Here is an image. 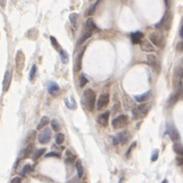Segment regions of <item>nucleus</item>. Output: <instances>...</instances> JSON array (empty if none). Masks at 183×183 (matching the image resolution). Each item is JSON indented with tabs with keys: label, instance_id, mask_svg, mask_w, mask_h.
Segmentation results:
<instances>
[{
	"label": "nucleus",
	"instance_id": "f257e3e1",
	"mask_svg": "<svg viewBox=\"0 0 183 183\" xmlns=\"http://www.w3.org/2000/svg\"><path fill=\"white\" fill-rule=\"evenodd\" d=\"M183 68L182 67H177L174 72V87H175V93L179 97H183Z\"/></svg>",
	"mask_w": 183,
	"mask_h": 183
},
{
	"label": "nucleus",
	"instance_id": "f03ea898",
	"mask_svg": "<svg viewBox=\"0 0 183 183\" xmlns=\"http://www.w3.org/2000/svg\"><path fill=\"white\" fill-rule=\"evenodd\" d=\"M82 102L87 106L89 110L93 111L95 108V103H96V94L95 92L91 89H87L83 92V96H82Z\"/></svg>",
	"mask_w": 183,
	"mask_h": 183
},
{
	"label": "nucleus",
	"instance_id": "7ed1b4c3",
	"mask_svg": "<svg viewBox=\"0 0 183 183\" xmlns=\"http://www.w3.org/2000/svg\"><path fill=\"white\" fill-rule=\"evenodd\" d=\"M150 109V105L147 103L141 104V105L137 106L133 109V118L134 119H139V118L144 117L146 114L148 113Z\"/></svg>",
	"mask_w": 183,
	"mask_h": 183
},
{
	"label": "nucleus",
	"instance_id": "20e7f679",
	"mask_svg": "<svg viewBox=\"0 0 183 183\" xmlns=\"http://www.w3.org/2000/svg\"><path fill=\"white\" fill-rule=\"evenodd\" d=\"M128 124H129V116L124 114L119 115L112 120V127L114 129H122L126 127Z\"/></svg>",
	"mask_w": 183,
	"mask_h": 183
},
{
	"label": "nucleus",
	"instance_id": "39448f33",
	"mask_svg": "<svg viewBox=\"0 0 183 183\" xmlns=\"http://www.w3.org/2000/svg\"><path fill=\"white\" fill-rule=\"evenodd\" d=\"M52 139V131L48 128H45L44 130L40 132L39 135H38V141L39 143L41 144H46L48 143L49 141Z\"/></svg>",
	"mask_w": 183,
	"mask_h": 183
},
{
	"label": "nucleus",
	"instance_id": "423d86ee",
	"mask_svg": "<svg viewBox=\"0 0 183 183\" xmlns=\"http://www.w3.org/2000/svg\"><path fill=\"white\" fill-rule=\"evenodd\" d=\"M167 134L170 136L172 141L176 142L180 139V135H179V132L177 131V129L175 128V126L172 124H167Z\"/></svg>",
	"mask_w": 183,
	"mask_h": 183
},
{
	"label": "nucleus",
	"instance_id": "0eeeda50",
	"mask_svg": "<svg viewBox=\"0 0 183 183\" xmlns=\"http://www.w3.org/2000/svg\"><path fill=\"white\" fill-rule=\"evenodd\" d=\"M109 101H110V96L109 94H103L100 96V98L98 99L97 101V108L98 110H103L104 108H106L109 104Z\"/></svg>",
	"mask_w": 183,
	"mask_h": 183
},
{
	"label": "nucleus",
	"instance_id": "6e6552de",
	"mask_svg": "<svg viewBox=\"0 0 183 183\" xmlns=\"http://www.w3.org/2000/svg\"><path fill=\"white\" fill-rule=\"evenodd\" d=\"M25 66V55H24L23 51H18L16 55V70L22 71Z\"/></svg>",
	"mask_w": 183,
	"mask_h": 183
},
{
	"label": "nucleus",
	"instance_id": "1a4fd4ad",
	"mask_svg": "<svg viewBox=\"0 0 183 183\" xmlns=\"http://www.w3.org/2000/svg\"><path fill=\"white\" fill-rule=\"evenodd\" d=\"M128 138H129V132L124 131L120 132L119 134H117L116 136L113 137V144L117 145V144H124L127 142Z\"/></svg>",
	"mask_w": 183,
	"mask_h": 183
},
{
	"label": "nucleus",
	"instance_id": "9d476101",
	"mask_svg": "<svg viewBox=\"0 0 183 183\" xmlns=\"http://www.w3.org/2000/svg\"><path fill=\"white\" fill-rule=\"evenodd\" d=\"M149 40L156 46H163L164 44V38L158 33H151L149 35Z\"/></svg>",
	"mask_w": 183,
	"mask_h": 183
},
{
	"label": "nucleus",
	"instance_id": "9b49d317",
	"mask_svg": "<svg viewBox=\"0 0 183 183\" xmlns=\"http://www.w3.org/2000/svg\"><path fill=\"white\" fill-rule=\"evenodd\" d=\"M147 63L148 65L150 66L151 68L155 71H158L160 70V63L157 61L156 57L154 55H148L147 56Z\"/></svg>",
	"mask_w": 183,
	"mask_h": 183
},
{
	"label": "nucleus",
	"instance_id": "f8f14e48",
	"mask_svg": "<svg viewBox=\"0 0 183 183\" xmlns=\"http://www.w3.org/2000/svg\"><path fill=\"white\" fill-rule=\"evenodd\" d=\"M109 115H110L109 111H105V112L101 113V114L97 117V122L101 124V126H103V127H106L108 124V122H109Z\"/></svg>",
	"mask_w": 183,
	"mask_h": 183
},
{
	"label": "nucleus",
	"instance_id": "ddd939ff",
	"mask_svg": "<svg viewBox=\"0 0 183 183\" xmlns=\"http://www.w3.org/2000/svg\"><path fill=\"white\" fill-rule=\"evenodd\" d=\"M12 73H10V70H6L4 73V76H3V82H2V85H3V91L6 92L8 89L10 85V82H12Z\"/></svg>",
	"mask_w": 183,
	"mask_h": 183
},
{
	"label": "nucleus",
	"instance_id": "4468645a",
	"mask_svg": "<svg viewBox=\"0 0 183 183\" xmlns=\"http://www.w3.org/2000/svg\"><path fill=\"white\" fill-rule=\"evenodd\" d=\"M142 38H143V33L139 32V31L131 34V40L134 44H140L142 42Z\"/></svg>",
	"mask_w": 183,
	"mask_h": 183
},
{
	"label": "nucleus",
	"instance_id": "2eb2a0df",
	"mask_svg": "<svg viewBox=\"0 0 183 183\" xmlns=\"http://www.w3.org/2000/svg\"><path fill=\"white\" fill-rule=\"evenodd\" d=\"M59 89H60V87L57 82L49 81L48 83H47V91H48L49 94L53 95V96H55V95L59 92Z\"/></svg>",
	"mask_w": 183,
	"mask_h": 183
},
{
	"label": "nucleus",
	"instance_id": "dca6fc26",
	"mask_svg": "<svg viewBox=\"0 0 183 183\" xmlns=\"http://www.w3.org/2000/svg\"><path fill=\"white\" fill-rule=\"evenodd\" d=\"M140 48L145 53H153L154 52V47L152 44L148 42L147 40H142V42L140 43Z\"/></svg>",
	"mask_w": 183,
	"mask_h": 183
},
{
	"label": "nucleus",
	"instance_id": "f3484780",
	"mask_svg": "<svg viewBox=\"0 0 183 183\" xmlns=\"http://www.w3.org/2000/svg\"><path fill=\"white\" fill-rule=\"evenodd\" d=\"M150 94L151 92L148 91L146 92V93H144V94L142 95H138V96L135 97V100H136L137 102H144V101H147L148 99H149V97H150Z\"/></svg>",
	"mask_w": 183,
	"mask_h": 183
},
{
	"label": "nucleus",
	"instance_id": "a211bd4d",
	"mask_svg": "<svg viewBox=\"0 0 183 183\" xmlns=\"http://www.w3.org/2000/svg\"><path fill=\"white\" fill-rule=\"evenodd\" d=\"M173 150L177 153L178 155H180L181 157H183V145L180 143H175L173 145Z\"/></svg>",
	"mask_w": 183,
	"mask_h": 183
},
{
	"label": "nucleus",
	"instance_id": "6ab92c4d",
	"mask_svg": "<svg viewBox=\"0 0 183 183\" xmlns=\"http://www.w3.org/2000/svg\"><path fill=\"white\" fill-rule=\"evenodd\" d=\"M87 29H89V31H94V30H98V27L96 26V24H95V22H94V20L93 19H87Z\"/></svg>",
	"mask_w": 183,
	"mask_h": 183
},
{
	"label": "nucleus",
	"instance_id": "aec40b11",
	"mask_svg": "<svg viewBox=\"0 0 183 183\" xmlns=\"http://www.w3.org/2000/svg\"><path fill=\"white\" fill-rule=\"evenodd\" d=\"M48 117L47 116H42L41 117V119H40L39 124H37V130H40L42 129V128H46V124H48Z\"/></svg>",
	"mask_w": 183,
	"mask_h": 183
},
{
	"label": "nucleus",
	"instance_id": "412c9836",
	"mask_svg": "<svg viewBox=\"0 0 183 183\" xmlns=\"http://www.w3.org/2000/svg\"><path fill=\"white\" fill-rule=\"evenodd\" d=\"M91 35H92V31H89V30H87V31H85L83 34L81 35V37H80V39H79V41H78V44H81V43H83L87 39H89V37H91Z\"/></svg>",
	"mask_w": 183,
	"mask_h": 183
},
{
	"label": "nucleus",
	"instance_id": "4be33fe9",
	"mask_svg": "<svg viewBox=\"0 0 183 183\" xmlns=\"http://www.w3.org/2000/svg\"><path fill=\"white\" fill-rule=\"evenodd\" d=\"M178 99H179V96L176 94V93L172 94L171 96H170L169 100H168V105H169V106H173L174 104H175L177 101H178Z\"/></svg>",
	"mask_w": 183,
	"mask_h": 183
},
{
	"label": "nucleus",
	"instance_id": "5701e85b",
	"mask_svg": "<svg viewBox=\"0 0 183 183\" xmlns=\"http://www.w3.org/2000/svg\"><path fill=\"white\" fill-rule=\"evenodd\" d=\"M60 58H61V61H62V63H63V64L68 63L69 57H68V54H67V52H66V51L61 49V52H60Z\"/></svg>",
	"mask_w": 183,
	"mask_h": 183
},
{
	"label": "nucleus",
	"instance_id": "b1692460",
	"mask_svg": "<svg viewBox=\"0 0 183 183\" xmlns=\"http://www.w3.org/2000/svg\"><path fill=\"white\" fill-rule=\"evenodd\" d=\"M33 149H34V145H33V143H29L28 144V147L24 150V152H25V154H24V156L25 157H28L29 155H31V153H33Z\"/></svg>",
	"mask_w": 183,
	"mask_h": 183
},
{
	"label": "nucleus",
	"instance_id": "393cba45",
	"mask_svg": "<svg viewBox=\"0 0 183 183\" xmlns=\"http://www.w3.org/2000/svg\"><path fill=\"white\" fill-rule=\"evenodd\" d=\"M44 151H45V149L44 148H41V149H38V150H36V151H34V154H33V156H32V158L34 160H38L41 155L44 153Z\"/></svg>",
	"mask_w": 183,
	"mask_h": 183
},
{
	"label": "nucleus",
	"instance_id": "a878e982",
	"mask_svg": "<svg viewBox=\"0 0 183 183\" xmlns=\"http://www.w3.org/2000/svg\"><path fill=\"white\" fill-rule=\"evenodd\" d=\"M76 169H77V173H78V177H82L83 175V167H82V164L80 160H77L76 163Z\"/></svg>",
	"mask_w": 183,
	"mask_h": 183
},
{
	"label": "nucleus",
	"instance_id": "bb28decb",
	"mask_svg": "<svg viewBox=\"0 0 183 183\" xmlns=\"http://www.w3.org/2000/svg\"><path fill=\"white\" fill-rule=\"evenodd\" d=\"M82 56H83V51L81 53H79L77 57V60H76V66H75V69L76 71H79L80 70V67H81V59H82Z\"/></svg>",
	"mask_w": 183,
	"mask_h": 183
},
{
	"label": "nucleus",
	"instance_id": "cd10ccee",
	"mask_svg": "<svg viewBox=\"0 0 183 183\" xmlns=\"http://www.w3.org/2000/svg\"><path fill=\"white\" fill-rule=\"evenodd\" d=\"M64 140H65V136H64L63 133H59V134H57V136H56V143L58 144V145H61V144L64 142Z\"/></svg>",
	"mask_w": 183,
	"mask_h": 183
},
{
	"label": "nucleus",
	"instance_id": "c85d7f7f",
	"mask_svg": "<svg viewBox=\"0 0 183 183\" xmlns=\"http://www.w3.org/2000/svg\"><path fill=\"white\" fill-rule=\"evenodd\" d=\"M36 71H37V66L33 65L32 68H31V70H30V74H29V78H30L31 81H33V79H34V77H35Z\"/></svg>",
	"mask_w": 183,
	"mask_h": 183
},
{
	"label": "nucleus",
	"instance_id": "c756f323",
	"mask_svg": "<svg viewBox=\"0 0 183 183\" xmlns=\"http://www.w3.org/2000/svg\"><path fill=\"white\" fill-rule=\"evenodd\" d=\"M87 81H89V80H87V78L85 77V74H81V75H80V77H79V87H83L87 83Z\"/></svg>",
	"mask_w": 183,
	"mask_h": 183
},
{
	"label": "nucleus",
	"instance_id": "7c9ffc66",
	"mask_svg": "<svg viewBox=\"0 0 183 183\" xmlns=\"http://www.w3.org/2000/svg\"><path fill=\"white\" fill-rule=\"evenodd\" d=\"M51 42H52L53 46L55 47V49H57V51H60V52H61V49H60V44H59V42L57 41L56 37H54V36H51Z\"/></svg>",
	"mask_w": 183,
	"mask_h": 183
},
{
	"label": "nucleus",
	"instance_id": "2f4dec72",
	"mask_svg": "<svg viewBox=\"0 0 183 183\" xmlns=\"http://www.w3.org/2000/svg\"><path fill=\"white\" fill-rule=\"evenodd\" d=\"M78 19V14H71L69 16V20H70V23L72 24L73 26H75L76 25V21Z\"/></svg>",
	"mask_w": 183,
	"mask_h": 183
},
{
	"label": "nucleus",
	"instance_id": "473e14b6",
	"mask_svg": "<svg viewBox=\"0 0 183 183\" xmlns=\"http://www.w3.org/2000/svg\"><path fill=\"white\" fill-rule=\"evenodd\" d=\"M66 160H67V162L73 163V160H75V155L72 154V152L68 150L67 152H66Z\"/></svg>",
	"mask_w": 183,
	"mask_h": 183
},
{
	"label": "nucleus",
	"instance_id": "72a5a7b5",
	"mask_svg": "<svg viewBox=\"0 0 183 183\" xmlns=\"http://www.w3.org/2000/svg\"><path fill=\"white\" fill-rule=\"evenodd\" d=\"M167 20H168V12H167V14H166L164 16H163L162 21H160L158 24H156V25H155V27H156V28H160V27H163V26H164V24L166 23V22H167Z\"/></svg>",
	"mask_w": 183,
	"mask_h": 183
},
{
	"label": "nucleus",
	"instance_id": "f704fd0d",
	"mask_svg": "<svg viewBox=\"0 0 183 183\" xmlns=\"http://www.w3.org/2000/svg\"><path fill=\"white\" fill-rule=\"evenodd\" d=\"M51 124H52V128H53V130H54V131H59L60 124H59V122H58V120H57V119H53Z\"/></svg>",
	"mask_w": 183,
	"mask_h": 183
},
{
	"label": "nucleus",
	"instance_id": "c9c22d12",
	"mask_svg": "<svg viewBox=\"0 0 183 183\" xmlns=\"http://www.w3.org/2000/svg\"><path fill=\"white\" fill-rule=\"evenodd\" d=\"M31 168H32V167H31L30 165H26V166L23 168V170H22V172H21L22 176H25V175H26L28 172H30L31 171Z\"/></svg>",
	"mask_w": 183,
	"mask_h": 183
},
{
	"label": "nucleus",
	"instance_id": "e433bc0d",
	"mask_svg": "<svg viewBox=\"0 0 183 183\" xmlns=\"http://www.w3.org/2000/svg\"><path fill=\"white\" fill-rule=\"evenodd\" d=\"M99 1H96V2L94 3V4H92V6L89 7V14H93L95 12V10H96V7L97 5H98Z\"/></svg>",
	"mask_w": 183,
	"mask_h": 183
},
{
	"label": "nucleus",
	"instance_id": "4c0bfd02",
	"mask_svg": "<svg viewBox=\"0 0 183 183\" xmlns=\"http://www.w3.org/2000/svg\"><path fill=\"white\" fill-rule=\"evenodd\" d=\"M136 145H137V142H133V143H132V145L129 147V149H128V151H127V156H128V157H129L130 155H131L132 150H133V149H134L135 147H136Z\"/></svg>",
	"mask_w": 183,
	"mask_h": 183
},
{
	"label": "nucleus",
	"instance_id": "58836bf2",
	"mask_svg": "<svg viewBox=\"0 0 183 183\" xmlns=\"http://www.w3.org/2000/svg\"><path fill=\"white\" fill-rule=\"evenodd\" d=\"M157 157H158V149H154L152 152V155H151V160L155 162L157 160Z\"/></svg>",
	"mask_w": 183,
	"mask_h": 183
},
{
	"label": "nucleus",
	"instance_id": "ea45409f",
	"mask_svg": "<svg viewBox=\"0 0 183 183\" xmlns=\"http://www.w3.org/2000/svg\"><path fill=\"white\" fill-rule=\"evenodd\" d=\"M176 49L178 52H183V41H180V42L177 43Z\"/></svg>",
	"mask_w": 183,
	"mask_h": 183
},
{
	"label": "nucleus",
	"instance_id": "a19ab883",
	"mask_svg": "<svg viewBox=\"0 0 183 183\" xmlns=\"http://www.w3.org/2000/svg\"><path fill=\"white\" fill-rule=\"evenodd\" d=\"M45 156H46V157H49V156L60 157V155H59V154H58V153H56V152H54V151H53V152H49V153H46V154H45Z\"/></svg>",
	"mask_w": 183,
	"mask_h": 183
},
{
	"label": "nucleus",
	"instance_id": "79ce46f5",
	"mask_svg": "<svg viewBox=\"0 0 183 183\" xmlns=\"http://www.w3.org/2000/svg\"><path fill=\"white\" fill-rule=\"evenodd\" d=\"M12 183H21V177H16V178L12 179Z\"/></svg>",
	"mask_w": 183,
	"mask_h": 183
},
{
	"label": "nucleus",
	"instance_id": "37998d69",
	"mask_svg": "<svg viewBox=\"0 0 183 183\" xmlns=\"http://www.w3.org/2000/svg\"><path fill=\"white\" fill-rule=\"evenodd\" d=\"M177 160H178V162H177V164H178V165H182L183 164V157H178V158H177Z\"/></svg>",
	"mask_w": 183,
	"mask_h": 183
},
{
	"label": "nucleus",
	"instance_id": "c03bdc74",
	"mask_svg": "<svg viewBox=\"0 0 183 183\" xmlns=\"http://www.w3.org/2000/svg\"><path fill=\"white\" fill-rule=\"evenodd\" d=\"M78 178H79V177H77V178H74V179H72V180H71V181H69L68 183H77V182H78Z\"/></svg>",
	"mask_w": 183,
	"mask_h": 183
},
{
	"label": "nucleus",
	"instance_id": "a18cd8bd",
	"mask_svg": "<svg viewBox=\"0 0 183 183\" xmlns=\"http://www.w3.org/2000/svg\"><path fill=\"white\" fill-rule=\"evenodd\" d=\"M180 36H181V38L183 39V25L181 26V28H180Z\"/></svg>",
	"mask_w": 183,
	"mask_h": 183
},
{
	"label": "nucleus",
	"instance_id": "49530a36",
	"mask_svg": "<svg viewBox=\"0 0 183 183\" xmlns=\"http://www.w3.org/2000/svg\"><path fill=\"white\" fill-rule=\"evenodd\" d=\"M162 183H168V180H167V179H165V180L164 181H163V182Z\"/></svg>",
	"mask_w": 183,
	"mask_h": 183
}]
</instances>
